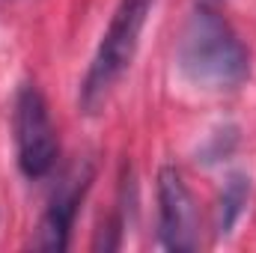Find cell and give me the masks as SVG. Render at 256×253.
<instances>
[{"instance_id": "cell-1", "label": "cell", "mask_w": 256, "mask_h": 253, "mask_svg": "<svg viewBox=\"0 0 256 253\" xmlns=\"http://www.w3.org/2000/svg\"><path fill=\"white\" fill-rule=\"evenodd\" d=\"M179 68L200 90L224 92L248 80L250 57L230 21L214 6L200 3L182 30Z\"/></svg>"}, {"instance_id": "cell-7", "label": "cell", "mask_w": 256, "mask_h": 253, "mask_svg": "<svg viewBox=\"0 0 256 253\" xmlns=\"http://www.w3.org/2000/svg\"><path fill=\"white\" fill-rule=\"evenodd\" d=\"M236 143H238V131L232 126L224 128V131H218V134H212V143L202 149V161H206V164H214V161L226 158V155L236 149Z\"/></svg>"}, {"instance_id": "cell-5", "label": "cell", "mask_w": 256, "mask_h": 253, "mask_svg": "<svg viewBox=\"0 0 256 253\" xmlns=\"http://www.w3.org/2000/svg\"><path fill=\"white\" fill-rule=\"evenodd\" d=\"M90 179H92V167L90 164L74 167L66 176L60 190L54 194L51 206L45 208V214L39 220V230H36L30 248H36V250H66L68 248V232H72L78 206H80L84 194L90 188Z\"/></svg>"}, {"instance_id": "cell-4", "label": "cell", "mask_w": 256, "mask_h": 253, "mask_svg": "<svg viewBox=\"0 0 256 253\" xmlns=\"http://www.w3.org/2000/svg\"><path fill=\"white\" fill-rule=\"evenodd\" d=\"M158 242L164 250L185 253L196 248V212L191 190L176 167L158 170Z\"/></svg>"}, {"instance_id": "cell-2", "label": "cell", "mask_w": 256, "mask_h": 253, "mask_svg": "<svg viewBox=\"0 0 256 253\" xmlns=\"http://www.w3.org/2000/svg\"><path fill=\"white\" fill-rule=\"evenodd\" d=\"M155 0H120L108 30L102 33V42L92 54V63L86 68V78L80 84V104L86 110H96L108 92L114 90V84L126 74L131 66L137 45H140V33L149 21Z\"/></svg>"}, {"instance_id": "cell-3", "label": "cell", "mask_w": 256, "mask_h": 253, "mask_svg": "<svg viewBox=\"0 0 256 253\" xmlns=\"http://www.w3.org/2000/svg\"><path fill=\"white\" fill-rule=\"evenodd\" d=\"M15 126V149H18V167L27 179H42L57 164V134L51 126V114L45 104V96L36 84H24L15 96L12 110Z\"/></svg>"}, {"instance_id": "cell-6", "label": "cell", "mask_w": 256, "mask_h": 253, "mask_svg": "<svg viewBox=\"0 0 256 253\" xmlns=\"http://www.w3.org/2000/svg\"><path fill=\"white\" fill-rule=\"evenodd\" d=\"M248 200H250V179L244 173L226 176L224 190L218 196V236H230L232 232V226L238 224Z\"/></svg>"}]
</instances>
